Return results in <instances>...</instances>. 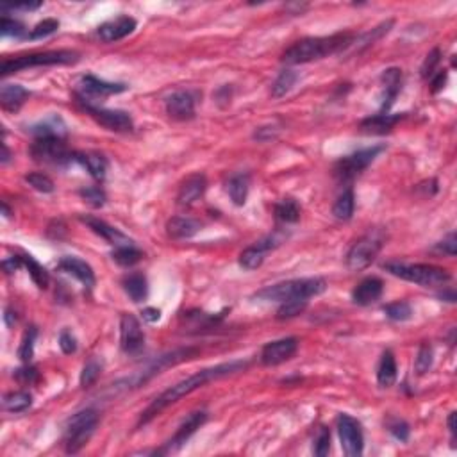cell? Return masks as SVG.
Returning a JSON list of instances; mask_svg holds the SVG:
<instances>
[{
  "instance_id": "obj_1",
  "label": "cell",
  "mask_w": 457,
  "mask_h": 457,
  "mask_svg": "<svg viewBox=\"0 0 457 457\" xmlns=\"http://www.w3.org/2000/svg\"><path fill=\"white\" fill-rule=\"evenodd\" d=\"M248 361H243V359H238V361H231V363H222V365L211 366V368H206V370H200L197 374L190 375L187 379L181 380L177 384L170 386L168 389H165L159 397H156L152 400V404L146 407L145 411L142 413V418L138 421V427L146 426L148 421H152L156 418L157 415L165 411L166 407H170L172 404L179 402L181 398L187 397V395H192L193 391H197V389L204 388L206 384L213 382V380L224 379V377H228V375L239 374V371L247 370Z\"/></svg>"
},
{
  "instance_id": "obj_2",
  "label": "cell",
  "mask_w": 457,
  "mask_h": 457,
  "mask_svg": "<svg viewBox=\"0 0 457 457\" xmlns=\"http://www.w3.org/2000/svg\"><path fill=\"white\" fill-rule=\"evenodd\" d=\"M354 42L356 36L350 32H339L324 38H304L300 42L293 43L280 60L286 64H306L347 51L348 47L354 45Z\"/></svg>"
},
{
  "instance_id": "obj_3",
  "label": "cell",
  "mask_w": 457,
  "mask_h": 457,
  "mask_svg": "<svg viewBox=\"0 0 457 457\" xmlns=\"http://www.w3.org/2000/svg\"><path fill=\"white\" fill-rule=\"evenodd\" d=\"M198 352H200V350L195 347L175 348V350H172V352L163 354V356L152 359L151 363H146L142 370L134 371L131 377H125V379H120L118 382H114L113 389L114 391H116V389H124V391H127V389L140 388V386H143L145 382H148L152 377L159 375L161 371H165L166 368H170V366H175V365H179V363L195 359V357L198 356Z\"/></svg>"
},
{
  "instance_id": "obj_4",
  "label": "cell",
  "mask_w": 457,
  "mask_h": 457,
  "mask_svg": "<svg viewBox=\"0 0 457 457\" xmlns=\"http://www.w3.org/2000/svg\"><path fill=\"white\" fill-rule=\"evenodd\" d=\"M327 289V283L320 277H311V279H293L286 283L266 286L265 289L256 293V298L268 302H286L293 298H307L322 295Z\"/></svg>"
},
{
  "instance_id": "obj_5",
  "label": "cell",
  "mask_w": 457,
  "mask_h": 457,
  "mask_svg": "<svg viewBox=\"0 0 457 457\" xmlns=\"http://www.w3.org/2000/svg\"><path fill=\"white\" fill-rule=\"evenodd\" d=\"M386 272H389L395 277H400L409 283L420 284L426 288H434V286H443L450 280V274L445 268L432 265H407V263H398V261H389L382 265Z\"/></svg>"
},
{
  "instance_id": "obj_6",
  "label": "cell",
  "mask_w": 457,
  "mask_h": 457,
  "mask_svg": "<svg viewBox=\"0 0 457 457\" xmlns=\"http://www.w3.org/2000/svg\"><path fill=\"white\" fill-rule=\"evenodd\" d=\"M99 426V415L95 409H84L72 416L64 429V450L66 454H77L95 434Z\"/></svg>"
},
{
  "instance_id": "obj_7",
  "label": "cell",
  "mask_w": 457,
  "mask_h": 457,
  "mask_svg": "<svg viewBox=\"0 0 457 457\" xmlns=\"http://www.w3.org/2000/svg\"><path fill=\"white\" fill-rule=\"evenodd\" d=\"M79 61V54L73 51H51L38 54L20 55L14 60H5L2 63V75H11L20 70L34 68V66H55V64H73Z\"/></svg>"
},
{
  "instance_id": "obj_8",
  "label": "cell",
  "mask_w": 457,
  "mask_h": 457,
  "mask_svg": "<svg viewBox=\"0 0 457 457\" xmlns=\"http://www.w3.org/2000/svg\"><path fill=\"white\" fill-rule=\"evenodd\" d=\"M384 245V236L379 231H370L361 239H357L347 254L348 270L363 272L371 265Z\"/></svg>"
},
{
  "instance_id": "obj_9",
  "label": "cell",
  "mask_w": 457,
  "mask_h": 457,
  "mask_svg": "<svg viewBox=\"0 0 457 457\" xmlns=\"http://www.w3.org/2000/svg\"><path fill=\"white\" fill-rule=\"evenodd\" d=\"M29 152L36 163L52 166L66 165L73 161V156H75L68 151L63 138H36V142L32 143Z\"/></svg>"
},
{
  "instance_id": "obj_10",
  "label": "cell",
  "mask_w": 457,
  "mask_h": 457,
  "mask_svg": "<svg viewBox=\"0 0 457 457\" xmlns=\"http://www.w3.org/2000/svg\"><path fill=\"white\" fill-rule=\"evenodd\" d=\"M382 151H384V146L379 145L371 146V148H365V151H357L350 154V156L343 157L334 166V177L343 184L352 183L357 175L363 174L374 163L375 157L379 156Z\"/></svg>"
},
{
  "instance_id": "obj_11",
  "label": "cell",
  "mask_w": 457,
  "mask_h": 457,
  "mask_svg": "<svg viewBox=\"0 0 457 457\" xmlns=\"http://www.w3.org/2000/svg\"><path fill=\"white\" fill-rule=\"evenodd\" d=\"M77 102L86 111V114H90L96 124L105 127L107 131H113V133H131L133 131V118L125 111L104 109V107L93 105L92 102H84L81 99H77Z\"/></svg>"
},
{
  "instance_id": "obj_12",
  "label": "cell",
  "mask_w": 457,
  "mask_h": 457,
  "mask_svg": "<svg viewBox=\"0 0 457 457\" xmlns=\"http://www.w3.org/2000/svg\"><path fill=\"white\" fill-rule=\"evenodd\" d=\"M338 434L345 456L359 457L365 450V436H363L361 423L348 415H339Z\"/></svg>"
},
{
  "instance_id": "obj_13",
  "label": "cell",
  "mask_w": 457,
  "mask_h": 457,
  "mask_svg": "<svg viewBox=\"0 0 457 457\" xmlns=\"http://www.w3.org/2000/svg\"><path fill=\"white\" fill-rule=\"evenodd\" d=\"M120 345L127 356H138L145 348V334L134 315H122L120 320Z\"/></svg>"
},
{
  "instance_id": "obj_14",
  "label": "cell",
  "mask_w": 457,
  "mask_h": 457,
  "mask_svg": "<svg viewBox=\"0 0 457 457\" xmlns=\"http://www.w3.org/2000/svg\"><path fill=\"white\" fill-rule=\"evenodd\" d=\"M283 241L279 234H270V236H266V238L259 239L254 245L247 247L245 250L241 252V256H239V266L245 268V270H257L263 263H265L266 256L270 254L274 248H277Z\"/></svg>"
},
{
  "instance_id": "obj_15",
  "label": "cell",
  "mask_w": 457,
  "mask_h": 457,
  "mask_svg": "<svg viewBox=\"0 0 457 457\" xmlns=\"http://www.w3.org/2000/svg\"><path fill=\"white\" fill-rule=\"evenodd\" d=\"M127 86L120 83H107L102 79L95 77V75H84L79 81V93L77 99L86 102H92V99H105V96L118 95V93L125 92Z\"/></svg>"
},
{
  "instance_id": "obj_16",
  "label": "cell",
  "mask_w": 457,
  "mask_h": 457,
  "mask_svg": "<svg viewBox=\"0 0 457 457\" xmlns=\"http://www.w3.org/2000/svg\"><path fill=\"white\" fill-rule=\"evenodd\" d=\"M298 350L297 338H283L277 341L266 343L261 352V363L265 366H277L280 363L289 361Z\"/></svg>"
},
{
  "instance_id": "obj_17",
  "label": "cell",
  "mask_w": 457,
  "mask_h": 457,
  "mask_svg": "<svg viewBox=\"0 0 457 457\" xmlns=\"http://www.w3.org/2000/svg\"><path fill=\"white\" fill-rule=\"evenodd\" d=\"M207 421V413L206 411H195L187 416L186 420L181 423V427L177 429V432L174 434V438L170 439L166 447L163 450H159V454H170V452H177L179 448L186 443L187 439L192 438L198 429H200L204 423Z\"/></svg>"
},
{
  "instance_id": "obj_18",
  "label": "cell",
  "mask_w": 457,
  "mask_h": 457,
  "mask_svg": "<svg viewBox=\"0 0 457 457\" xmlns=\"http://www.w3.org/2000/svg\"><path fill=\"white\" fill-rule=\"evenodd\" d=\"M134 29H136V20L133 16L122 14L118 18L102 23L101 27L96 29V34L104 43H114L124 40L129 34H133Z\"/></svg>"
},
{
  "instance_id": "obj_19",
  "label": "cell",
  "mask_w": 457,
  "mask_h": 457,
  "mask_svg": "<svg viewBox=\"0 0 457 457\" xmlns=\"http://www.w3.org/2000/svg\"><path fill=\"white\" fill-rule=\"evenodd\" d=\"M166 113L170 118L184 122L195 116V96L192 92H175L166 99Z\"/></svg>"
},
{
  "instance_id": "obj_20",
  "label": "cell",
  "mask_w": 457,
  "mask_h": 457,
  "mask_svg": "<svg viewBox=\"0 0 457 457\" xmlns=\"http://www.w3.org/2000/svg\"><path fill=\"white\" fill-rule=\"evenodd\" d=\"M207 190V179L202 174H193L181 184L177 193V204L181 207H190L204 197Z\"/></svg>"
},
{
  "instance_id": "obj_21",
  "label": "cell",
  "mask_w": 457,
  "mask_h": 457,
  "mask_svg": "<svg viewBox=\"0 0 457 457\" xmlns=\"http://www.w3.org/2000/svg\"><path fill=\"white\" fill-rule=\"evenodd\" d=\"M57 268L64 274L72 275L79 283H83L86 288L92 289L95 286V272L90 265H88L86 261L79 259V257H63V259L57 263Z\"/></svg>"
},
{
  "instance_id": "obj_22",
  "label": "cell",
  "mask_w": 457,
  "mask_h": 457,
  "mask_svg": "<svg viewBox=\"0 0 457 457\" xmlns=\"http://www.w3.org/2000/svg\"><path fill=\"white\" fill-rule=\"evenodd\" d=\"M83 222L88 225V227L92 228L96 236H101L102 239H105V241L109 243V245H113L114 248L133 245V241H131V239H129L124 233H120L118 228H114L113 225L105 224L104 220L92 218V216H84Z\"/></svg>"
},
{
  "instance_id": "obj_23",
  "label": "cell",
  "mask_w": 457,
  "mask_h": 457,
  "mask_svg": "<svg viewBox=\"0 0 457 457\" xmlns=\"http://www.w3.org/2000/svg\"><path fill=\"white\" fill-rule=\"evenodd\" d=\"M382 291H384V283L379 277H366L352 291V300L357 306H370L382 297Z\"/></svg>"
},
{
  "instance_id": "obj_24",
  "label": "cell",
  "mask_w": 457,
  "mask_h": 457,
  "mask_svg": "<svg viewBox=\"0 0 457 457\" xmlns=\"http://www.w3.org/2000/svg\"><path fill=\"white\" fill-rule=\"evenodd\" d=\"M202 231L198 220L190 216H174L166 222V233L174 239H190Z\"/></svg>"
},
{
  "instance_id": "obj_25",
  "label": "cell",
  "mask_w": 457,
  "mask_h": 457,
  "mask_svg": "<svg viewBox=\"0 0 457 457\" xmlns=\"http://www.w3.org/2000/svg\"><path fill=\"white\" fill-rule=\"evenodd\" d=\"M404 118V114L380 113L361 122V133L365 134H388L393 131L395 125Z\"/></svg>"
},
{
  "instance_id": "obj_26",
  "label": "cell",
  "mask_w": 457,
  "mask_h": 457,
  "mask_svg": "<svg viewBox=\"0 0 457 457\" xmlns=\"http://www.w3.org/2000/svg\"><path fill=\"white\" fill-rule=\"evenodd\" d=\"M382 86H384V93H382V113H388L393 105L395 99L400 93V88H402V72L398 68H388L382 73Z\"/></svg>"
},
{
  "instance_id": "obj_27",
  "label": "cell",
  "mask_w": 457,
  "mask_h": 457,
  "mask_svg": "<svg viewBox=\"0 0 457 457\" xmlns=\"http://www.w3.org/2000/svg\"><path fill=\"white\" fill-rule=\"evenodd\" d=\"M73 161H77L79 165L86 168L90 172L93 179L96 181H104L105 174H107V168H109V163L105 159L102 154H96V152H77L73 156Z\"/></svg>"
},
{
  "instance_id": "obj_28",
  "label": "cell",
  "mask_w": 457,
  "mask_h": 457,
  "mask_svg": "<svg viewBox=\"0 0 457 457\" xmlns=\"http://www.w3.org/2000/svg\"><path fill=\"white\" fill-rule=\"evenodd\" d=\"M27 96L29 92L20 84H4L0 90V104L5 111H18Z\"/></svg>"
},
{
  "instance_id": "obj_29",
  "label": "cell",
  "mask_w": 457,
  "mask_h": 457,
  "mask_svg": "<svg viewBox=\"0 0 457 457\" xmlns=\"http://www.w3.org/2000/svg\"><path fill=\"white\" fill-rule=\"evenodd\" d=\"M29 133L34 134L36 138H63L66 133V125L60 116L52 114L42 122H38L36 125H32L29 129Z\"/></svg>"
},
{
  "instance_id": "obj_30",
  "label": "cell",
  "mask_w": 457,
  "mask_h": 457,
  "mask_svg": "<svg viewBox=\"0 0 457 457\" xmlns=\"http://www.w3.org/2000/svg\"><path fill=\"white\" fill-rule=\"evenodd\" d=\"M397 361L391 350H386L382 354L379 361V368H377V382L380 388H391L397 380Z\"/></svg>"
},
{
  "instance_id": "obj_31",
  "label": "cell",
  "mask_w": 457,
  "mask_h": 457,
  "mask_svg": "<svg viewBox=\"0 0 457 457\" xmlns=\"http://www.w3.org/2000/svg\"><path fill=\"white\" fill-rule=\"evenodd\" d=\"M250 190V177L247 174H236L228 179L227 193L236 206H245Z\"/></svg>"
},
{
  "instance_id": "obj_32",
  "label": "cell",
  "mask_w": 457,
  "mask_h": 457,
  "mask_svg": "<svg viewBox=\"0 0 457 457\" xmlns=\"http://www.w3.org/2000/svg\"><path fill=\"white\" fill-rule=\"evenodd\" d=\"M124 289L133 302H143L148 297V283L143 274H131L124 279Z\"/></svg>"
},
{
  "instance_id": "obj_33",
  "label": "cell",
  "mask_w": 457,
  "mask_h": 457,
  "mask_svg": "<svg viewBox=\"0 0 457 457\" xmlns=\"http://www.w3.org/2000/svg\"><path fill=\"white\" fill-rule=\"evenodd\" d=\"M354 209H356V198H354V192L350 190V187H347V190L339 195L338 200L334 202L332 215L336 220L347 222V220L352 218Z\"/></svg>"
},
{
  "instance_id": "obj_34",
  "label": "cell",
  "mask_w": 457,
  "mask_h": 457,
  "mask_svg": "<svg viewBox=\"0 0 457 457\" xmlns=\"http://www.w3.org/2000/svg\"><path fill=\"white\" fill-rule=\"evenodd\" d=\"M32 406V397L29 391H11L2 400V407L10 413H23Z\"/></svg>"
},
{
  "instance_id": "obj_35",
  "label": "cell",
  "mask_w": 457,
  "mask_h": 457,
  "mask_svg": "<svg viewBox=\"0 0 457 457\" xmlns=\"http://www.w3.org/2000/svg\"><path fill=\"white\" fill-rule=\"evenodd\" d=\"M298 81V73L295 70H283L279 73V77L275 79L274 86H272V96L274 99H280L286 93H289L293 90V86L297 84Z\"/></svg>"
},
{
  "instance_id": "obj_36",
  "label": "cell",
  "mask_w": 457,
  "mask_h": 457,
  "mask_svg": "<svg viewBox=\"0 0 457 457\" xmlns=\"http://www.w3.org/2000/svg\"><path fill=\"white\" fill-rule=\"evenodd\" d=\"M275 218L283 224H295L300 218V207L293 198H284L275 206Z\"/></svg>"
},
{
  "instance_id": "obj_37",
  "label": "cell",
  "mask_w": 457,
  "mask_h": 457,
  "mask_svg": "<svg viewBox=\"0 0 457 457\" xmlns=\"http://www.w3.org/2000/svg\"><path fill=\"white\" fill-rule=\"evenodd\" d=\"M22 263L23 266L29 270V275H31V279L34 280L40 289H47L49 288V283H51V277L47 274V270L43 268L38 261L32 259L31 256H22Z\"/></svg>"
},
{
  "instance_id": "obj_38",
  "label": "cell",
  "mask_w": 457,
  "mask_h": 457,
  "mask_svg": "<svg viewBox=\"0 0 457 457\" xmlns=\"http://www.w3.org/2000/svg\"><path fill=\"white\" fill-rule=\"evenodd\" d=\"M111 257H113L114 263H118L120 266H125V268H129V266H134L136 263L142 261L143 252L138 250L134 245H127V247L114 248V252L111 254Z\"/></svg>"
},
{
  "instance_id": "obj_39",
  "label": "cell",
  "mask_w": 457,
  "mask_h": 457,
  "mask_svg": "<svg viewBox=\"0 0 457 457\" xmlns=\"http://www.w3.org/2000/svg\"><path fill=\"white\" fill-rule=\"evenodd\" d=\"M307 300L304 298H293V300L283 302V306L279 307L277 311V320H289V318H295V316L302 315L306 311Z\"/></svg>"
},
{
  "instance_id": "obj_40",
  "label": "cell",
  "mask_w": 457,
  "mask_h": 457,
  "mask_svg": "<svg viewBox=\"0 0 457 457\" xmlns=\"http://www.w3.org/2000/svg\"><path fill=\"white\" fill-rule=\"evenodd\" d=\"M384 315L388 316L389 320L393 322H407L411 320L413 309L407 302L400 300V302H393V304H388V306L384 307Z\"/></svg>"
},
{
  "instance_id": "obj_41",
  "label": "cell",
  "mask_w": 457,
  "mask_h": 457,
  "mask_svg": "<svg viewBox=\"0 0 457 457\" xmlns=\"http://www.w3.org/2000/svg\"><path fill=\"white\" fill-rule=\"evenodd\" d=\"M38 338V329L36 327H29L23 334L22 343H20L18 348V356L23 363H31L32 356H34V341Z\"/></svg>"
},
{
  "instance_id": "obj_42",
  "label": "cell",
  "mask_w": 457,
  "mask_h": 457,
  "mask_svg": "<svg viewBox=\"0 0 457 457\" xmlns=\"http://www.w3.org/2000/svg\"><path fill=\"white\" fill-rule=\"evenodd\" d=\"M25 183L31 187H34L40 193H52L54 192V181L49 175L40 174V172H32L25 175Z\"/></svg>"
},
{
  "instance_id": "obj_43",
  "label": "cell",
  "mask_w": 457,
  "mask_h": 457,
  "mask_svg": "<svg viewBox=\"0 0 457 457\" xmlns=\"http://www.w3.org/2000/svg\"><path fill=\"white\" fill-rule=\"evenodd\" d=\"M79 195H81V198H83L86 204H90L92 207H102L105 204V200H107V197H105V192L102 190L101 186H90V187H83L81 192H79Z\"/></svg>"
},
{
  "instance_id": "obj_44",
  "label": "cell",
  "mask_w": 457,
  "mask_h": 457,
  "mask_svg": "<svg viewBox=\"0 0 457 457\" xmlns=\"http://www.w3.org/2000/svg\"><path fill=\"white\" fill-rule=\"evenodd\" d=\"M102 371V365L96 359H90V361L84 365L83 374H81V386L83 388H90L96 382V379L101 377Z\"/></svg>"
},
{
  "instance_id": "obj_45",
  "label": "cell",
  "mask_w": 457,
  "mask_h": 457,
  "mask_svg": "<svg viewBox=\"0 0 457 457\" xmlns=\"http://www.w3.org/2000/svg\"><path fill=\"white\" fill-rule=\"evenodd\" d=\"M57 29H60V22H57V20L47 18V20H43V22L38 23L36 27L29 32L27 38H31V40H42V38H47V36H51V34H54Z\"/></svg>"
},
{
  "instance_id": "obj_46",
  "label": "cell",
  "mask_w": 457,
  "mask_h": 457,
  "mask_svg": "<svg viewBox=\"0 0 457 457\" xmlns=\"http://www.w3.org/2000/svg\"><path fill=\"white\" fill-rule=\"evenodd\" d=\"M432 348L430 345H421L420 350H418V356H416L415 361V368L418 371V375H423L430 370V366H432Z\"/></svg>"
},
{
  "instance_id": "obj_47",
  "label": "cell",
  "mask_w": 457,
  "mask_h": 457,
  "mask_svg": "<svg viewBox=\"0 0 457 457\" xmlns=\"http://www.w3.org/2000/svg\"><path fill=\"white\" fill-rule=\"evenodd\" d=\"M0 34H2V36H11V38H27L29 36L22 23L16 22V20L5 18V16L0 20Z\"/></svg>"
},
{
  "instance_id": "obj_48",
  "label": "cell",
  "mask_w": 457,
  "mask_h": 457,
  "mask_svg": "<svg viewBox=\"0 0 457 457\" xmlns=\"http://www.w3.org/2000/svg\"><path fill=\"white\" fill-rule=\"evenodd\" d=\"M330 450V430L327 427H322L320 432H318V438L315 441V448L313 452L318 457H325Z\"/></svg>"
},
{
  "instance_id": "obj_49",
  "label": "cell",
  "mask_w": 457,
  "mask_h": 457,
  "mask_svg": "<svg viewBox=\"0 0 457 457\" xmlns=\"http://www.w3.org/2000/svg\"><path fill=\"white\" fill-rule=\"evenodd\" d=\"M439 61H441V51H439V49H434V51L427 55L426 61H423V64H421V77L423 79L430 77V75L434 73V70L439 64Z\"/></svg>"
},
{
  "instance_id": "obj_50",
  "label": "cell",
  "mask_w": 457,
  "mask_h": 457,
  "mask_svg": "<svg viewBox=\"0 0 457 457\" xmlns=\"http://www.w3.org/2000/svg\"><path fill=\"white\" fill-rule=\"evenodd\" d=\"M388 430L398 439V441H407V439H409V426H407L404 420H398V418L389 420Z\"/></svg>"
},
{
  "instance_id": "obj_51",
  "label": "cell",
  "mask_w": 457,
  "mask_h": 457,
  "mask_svg": "<svg viewBox=\"0 0 457 457\" xmlns=\"http://www.w3.org/2000/svg\"><path fill=\"white\" fill-rule=\"evenodd\" d=\"M60 347L66 356L77 352V339H75V336L70 330H63L60 334Z\"/></svg>"
},
{
  "instance_id": "obj_52",
  "label": "cell",
  "mask_w": 457,
  "mask_h": 457,
  "mask_svg": "<svg viewBox=\"0 0 457 457\" xmlns=\"http://www.w3.org/2000/svg\"><path fill=\"white\" fill-rule=\"evenodd\" d=\"M14 377H16L22 384H34V382L40 379V374H38V370L34 366L27 365L23 366V368H20V370H16Z\"/></svg>"
},
{
  "instance_id": "obj_53",
  "label": "cell",
  "mask_w": 457,
  "mask_h": 457,
  "mask_svg": "<svg viewBox=\"0 0 457 457\" xmlns=\"http://www.w3.org/2000/svg\"><path fill=\"white\" fill-rule=\"evenodd\" d=\"M438 248H439V250H443L445 254H448V256H456V252H457V238H456V234H454V233L448 234L447 238H445L443 241L439 243Z\"/></svg>"
},
{
  "instance_id": "obj_54",
  "label": "cell",
  "mask_w": 457,
  "mask_h": 457,
  "mask_svg": "<svg viewBox=\"0 0 457 457\" xmlns=\"http://www.w3.org/2000/svg\"><path fill=\"white\" fill-rule=\"evenodd\" d=\"M38 8H42V2H25V4H13V5H8L4 4L0 10L2 11H34L38 10Z\"/></svg>"
},
{
  "instance_id": "obj_55",
  "label": "cell",
  "mask_w": 457,
  "mask_h": 457,
  "mask_svg": "<svg viewBox=\"0 0 457 457\" xmlns=\"http://www.w3.org/2000/svg\"><path fill=\"white\" fill-rule=\"evenodd\" d=\"M2 266H4L5 274H13L14 270H18L20 266H23L22 263V257L18 256H13V257H8V259L2 263Z\"/></svg>"
},
{
  "instance_id": "obj_56",
  "label": "cell",
  "mask_w": 457,
  "mask_h": 457,
  "mask_svg": "<svg viewBox=\"0 0 457 457\" xmlns=\"http://www.w3.org/2000/svg\"><path fill=\"white\" fill-rule=\"evenodd\" d=\"M142 315L143 320L151 322V324H154V322H157L161 318V311L159 309H156V307H145Z\"/></svg>"
},
{
  "instance_id": "obj_57",
  "label": "cell",
  "mask_w": 457,
  "mask_h": 457,
  "mask_svg": "<svg viewBox=\"0 0 457 457\" xmlns=\"http://www.w3.org/2000/svg\"><path fill=\"white\" fill-rule=\"evenodd\" d=\"M447 77H448L447 70H443V72H439L438 75H436V79L432 81V93H438L439 90H443L445 83H447Z\"/></svg>"
},
{
  "instance_id": "obj_58",
  "label": "cell",
  "mask_w": 457,
  "mask_h": 457,
  "mask_svg": "<svg viewBox=\"0 0 457 457\" xmlns=\"http://www.w3.org/2000/svg\"><path fill=\"white\" fill-rule=\"evenodd\" d=\"M4 322L8 327H14V324H16V313H13L11 309H5Z\"/></svg>"
},
{
  "instance_id": "obj_59",
  "label": "cell",
  "mask_w": 457,
  "mask_h": 457,
  "mask_svg": "<svg viewBox=\"0 0 457 457\" xmlns=\"http://www.w3.org/2000/svg\"><path fill=\"white\" fill-rule=\"evenodd\" d=\"M456 418H457V413H450L448 415V429H450V432H452V436H456V430H457V426H456Z\"/></svg>"
},
{
  "instance_id": "obj_60",
  "label": "cell",
  "mask_w": 457,
  "mask_h": 457,
  "mask_svg": "<svg viewBox=\"0 0 457 457\" xmlns=\"http://www.w3.org/2000/svg\"><path fill=\"white\" fill-rule=\"evenodd\" d=\"M439 297L447 298V302H456V291H454V289H448V291L441 293Z\"/></svg>"
},
{
  "instance_id": "obj_61",
  "label": "cell",
  "mask_w": 457,
  "mask_h": 457,
  "mask_svg": "<svg viewBox=\"0 0 457 457\" xmlns=\"http://www.w3.org/2000/svg\"><path fill=\"white\" fill-rule=\"evenodd\" d=\"M2 151H4V154H2V165H8V161L11 159V152L10 148H8V145H2Z\"/></svg>"
},
{
  "instance_id": "obj_62",
  "label": "cell",
  "mask_w": 457,
  "mask_h": 457,
  "mask_svg": "<svg viewBox=\"0 0 457 457\" xmlns=\"http://www.w3.org/2000/svg\"><path fill=\"white\" fill-rule=\"evenodd\" d=\"M2 211H4V216L5 218H8V216H11V211H10V207H8V204H2Z\"/></svg>"
}]
</instances>
